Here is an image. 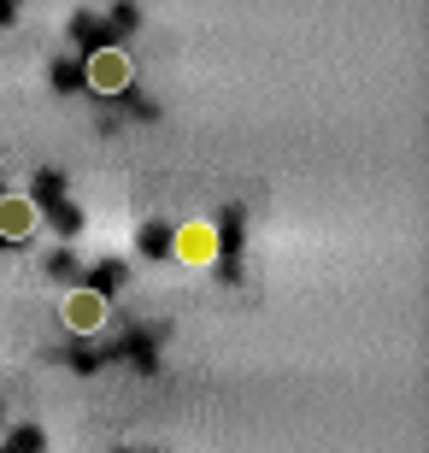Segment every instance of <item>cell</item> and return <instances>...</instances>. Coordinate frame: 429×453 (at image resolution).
I'll return each instance as SVG.
<instances>
[{
  "instance_id": "cell-2",
  "label": "cell",
  "mask_w": 429,
  "mask_h": 453,
  "mask_svg": "<svg viewBox=\"0 0 429 453\" xmlns=\"http://www.w3.org/2000/svg\"><path fill=\"white\" fill-rule=\"evenodd\" d=\"M88 88L95 95H124L130 88V77H135V65H130V53L124 48H100V53H88Z\"/></svg>"
},
{
  "instance_id": "cell-4",
  "label": "cell",
  "mask_w": 429,
  "mask_h": 453,
  "mask_svg": "<svg viewBox=\"0 0 429 453\" xmlns=\"http://www.w3.org/2000/svg\"><path fill=\"white\" fill-rule=\"evenodd\" d=\"M35 224H42V212H35L30 195H0V235H6V242L35 235Z\"/></svg>"
},
{
  "instance_id": "cell-1",
  "label": "cell",
  "mask_w": 429,
  "mask_h": 453,
  "mask_svg": "<svg viewBox=\"0 0 429 453\" xmlns=\"http://www.w3.org/2000/svg\"><path fill=\"white\" fill-rule=\"evenodd\" d=\"M59 319H65L71 336H100V330H106V319H112V306H106V295H100V288H71L65 301H59Z\"/></svg>"
},
{
  "instance_id": "cell-3",
  "label": "cell",
  "mask_w": 429,
  "mask_h": 453,
  "mask_svg": "<svg viewBox=\"0 0 429 453\" xmlns=\"http://www.w3.org/2000/svg\"><path fill=\"white\" fill-rule=\"evenodd\" d=\"M171 253H177L182 265L206 271V265L218 259V224H212V219H195V224H182V230L171 235Z\"/></svg>"
}]
</instances>
